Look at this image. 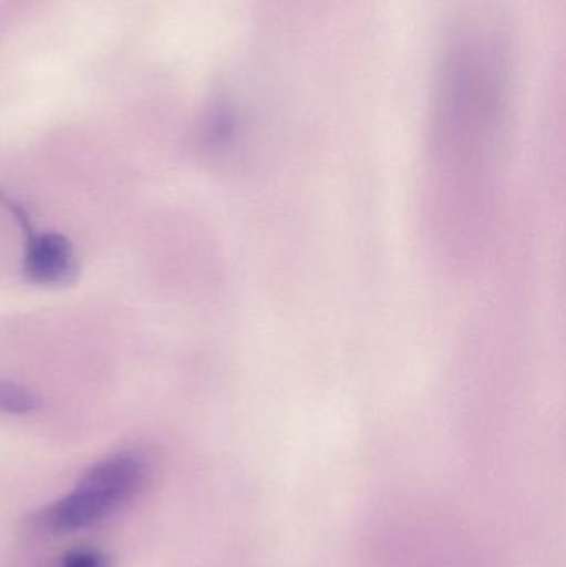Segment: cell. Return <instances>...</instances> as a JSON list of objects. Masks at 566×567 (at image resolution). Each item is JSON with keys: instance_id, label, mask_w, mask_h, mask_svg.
Returning <instances> with one entry per match:
<instances>
[{"instance_id": "obj_2", "label": "cell", "mask_w": 566, "mask_h": 567, "mask_svg": "<svg viewBox=\"0 0 566 567\" xmlns=\"http://www.w3.org/2000/svg\"><path fill=\"white\" fill-rule=\"evenodd\" d=\"M145 476V462L136 453L106 456L80 478L69 495L40 513L39 525L52 533L79 532L96 525L135 498Z\"/></svg>"}, {"instance_id": "obj_5", "label": "cell", "mask_w": 566, "mask_h": 567, "mask_svg": "<svg viewBox=\"0 0 566 567\" xmlns=\"http://www.w3.org/2000/svg\"><path fill=\"white\" fill-rule=\"evenodd\" d=\"M40 409V399L20 383L0 379V413L27 415Z\"/></svg>"}, {"instance_id": "obj_1", "label": "cell", "mask_w": 566, "mask_h": 567, "mask_svg": "<svg viewBox=\"0 0 566 567\" xmlns=\"http://www.w3.org/2000/svg\"><path fill=\"white\" fill-rule=\"evenodd\" d=\"M512 96L511 40L492 6L455 23L435 89L432 143L442 178H477L494 165Z\"/></svg>"}, {"instance_id": "obj_6", "label": "cell", "mask_w": 566, "mask_h": 567, "mask_svg": "<svg viewBox=\"0 0 566 567\" xmlns=\"http://www.w3.org/2000/svg\"><path fill=\"white\" fill-rule=\"evenodd\" d=\"M60 567H109V563L95 549H73L66 553Z\"/></svg>"}, {"instance_id": "obj_4", "label": "cell", "mask_w": 566, "mask_h": 567, "mask_svg": "<svg viewBox=\"0 0 566 567\" xmlns=\"http://www.w3.org/2000/svg\"><path fill=\"white\" fill-rule=\"evenodd\" d=\"M25 235L22 271L27 281L43 287L69 286L76 281L79 262L65 236L39 233L33 226L22 229Z\"/></svg>"}, {"instance_id": "obj_3", "label": "cell", "mask_w": 566, "mask_h": 567, "mask_svg": "<svg viewBox=\"0 0 566 567\" xmlns=\"http://www.w3.org/2000/svg\"><path fill=\"white\" fill-rule=\"evenodd\" d=\"M412 525V523H411ZM414 532H408L402 523L401 532H392L388 539L382 558L388 559L391 567H469L464 558L465 549L459 551V543L464 542L462 535L452 532L451 525L431 519L424 522L425 543L422 538V526L414 523Z\"/></svg>"}]
</instances>
